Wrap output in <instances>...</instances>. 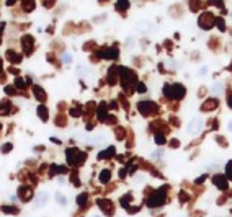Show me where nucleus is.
I'll return each mask as SVG.
<instances>
[{
  "instance_id": "nucleus-4",
  "label": "nucleus",
  "mask_w": 232,
  "mask_h": 217,
  "mask_svg": "<svg viewBox=\"0 0 232 217\" xmlns=\"http://www.w3.org/2000/svg\"><path fill=\"white\" fill-rule=\"evenodd\" d=\"M65 157H67V163L69 165H79V163H82L85 160V154L80 152V150H77V149H67Z\"/></svg>"
},
{
  "instance_id": "nucleus-12",
  "label": "nucleus",
  "mask_w": 232,
  "mask_h": 217,
  "mask_svg": "<svg viewBox=\"0 0 232 217\" xmlns=\"http://www.w3.org/2000/svg\"><path fill=\"white\" fill-rule=\"evenodd\" d=\"M46 202H48V194H46V193H39V194H38V197L35 199V207L46 206Z\"/></svg>"
},
{
  "instance_id": "nucleus-35",
  "label": "nucleus",
  "mask_w": 232,
  "mask_h": 217,
  "mask_svg": "<svg viewBox=\"0 0 232 217\" xmlns=\"http://www.w3.org/2000/svg\"><path fill=\"white\" fill-rule=\"evenodd\" d=\"M54 2H56V0H42V5H44V7H51Z\"/></svg>"
},
{
  "instance_id": "nucleus-14",
  "label": "nucleus",
  "mask_w": 232,
  "mask_h": 217,
  "mask_svg": "<svg viewBox=\"0 0 232 217\" xmlns=\"http://www.w3.org/2000/svg\"><path fill=\"white\" fill-rule=\"evenodd\" d=\"M116 72H120V67H111L110 70H108V83L113 85V83H116Z\"/></svg>"
},
{
  "instance_id": "nucleus-19",
  "label": "nucleus",
  "mask_w": 232,
  "mask_h": 217,
  "mask_svg": "<svg viewBox=\"0 0 232 217\" xmlns=\"http://www.w3.org/2000/svg\"><path fill=\"white\" fill-rule=\"evenodd\" d=\"M38 116H39L41 121H48V110H46V106L38 108Z\"/></svg>"
},
{
  "instance_id": "nucleus-44",
  "label": "nucleus",
  "mask_w": 232,
  "mask_h": 217,
  "mask_svg": "<svg viewBox=\"0 0 232 217\" xmlns=\"http://www.w3.org/2000/svg\"><path fill=\"white\" fill-rule=\"evenodd\" d=\"M229 129L232 131V121H230V124H229Z\"/></svg>"
},
{
  "instance_id": "nucleus-28",
  "label": "nucleus",
  "mask_w": 232,
  "mask_h": 217,
  "mask_svg": "<svg viewBox=\"0 0 232 217\" xmlns=\"http://www.w3.org/2000/svg\"><path fill=\"white\" fill-rule=\"evenodd\" d=\"M129 201H131V194H126L124 197H121V206L127 207V206H129Z\"/></svg>"
},
{
  "instance_id": "nucleus-22",
  "label": "nucleus",
  "mask_w": 232,
  "mask_h": 217,
  "mask_svg": "<svg viewBox=\"0 0 232 217\" xmlns=\"http://www.w3.org/2000/svg\"><path fill=\"white\" fill-rule=\"evenodd\" d=\"M105 114H106V105L101 103L100 108H98V119H105Z\"/></svg>"
},
{
  "instance_id": "nucleus-41",
  "label": "nucleus",
  "mask_w": 232,
  "mask_h": 217,
  "mask_svg": "<svg viewBox=\"0 0 232 217\" xmlns=\"http://www.w3.org/2000/svg\"><path fill=\"white\" fill-rule=\"evenodd\" d=\"M57 199H59L61 202H62V204H65V197H64V196H61V194H57Z\"/></svg>"
},
{
  "instance_id": "nucleus-36",
  "label": "nucleus",
  "mask_w": 232,
  "mask_h": 217,
  "mask_svg": "<svg viewBox=\"0 0 232 217\" xmlns=\"http://www.w3.org/2000/svg\"><path fill=\"white\" fill-rule=\"evenodd\" d=\"M211 3H216V5L219 7V8H224V5H222V2H221V0H211Z\"/></svg>"
},
{
  "instance_id": "nucleus-43",
  "label": "nucleus",
  "mask_w": 232,
  "mask_h": 217,
  "mask_svg": "<svg viewBox=\"0 0 232 217\" xmlns=\"http://www.w3.org/2000/svg\"><path fill=\"white\" fill-rule=\"evenodd\" d=\"M5 92L8 93V95H12V93H13V88H5Z\"/></svg>"
},
{
  "instance_id": "nucleus-8",
  "label": "nucleus",
  "mask_w": 232,
  "mask_h": 217,
  "mask_svg": "<svg viewBox=\"0 0 232 217\" xmlns=\"http://www.w3.org/2000/svg\"><path fill=\"white\" fill-rule=\"evenodd\" d=\"M97 204H98V207L105 212L106 215H110V214H113V206H111V201H108V199H98L97 201Z\"/></svg>"
},
{
  "instance_id": "nucleus-3",
  "label": "nucleus",
  "mask_w": 232,
  "mask_h": 217,
  "mask_svg": "<svg viewBox=\"0 0 232 217\" xmlns=\"http://www.w3.org/2000/svg\"><path fill=\"white\" fill-rule=\"evenodd\" d=\"M120 75H121V83L124 88H129L131 85L136 83V74L126 67H120Z\"/></svg>"
},
{
  "instance_id": "nucleus-17",
  "label": "nucleus",
  "mask_w": 232,
  "mask_h": 217,
  "mask_svg": "<svg viewBox=\"0 0 232 217\" xmlns=\"http://www.w3.org/2000/svg\"><path fill=\"white\" fill-rule=\"evenodd\" d=\"M115 155V147H108L106 150H103L101 154H98V158L103 160V158H108V157H113Z\"/></svg>"
},
{
  "instance_id": "nucleus-23",
  "label": "nucleus",
  "mask_w": 232,
  "mask_h": 217,
  "mask_svg": "<svg viewBox=\"0 0 232 217\" xmlns=\"http://www.w3.org/2000/svg\"><path fill=\"white\" fill-rule=\"evenodd\" d=\"M216 106H217V100H209L208 103H204L201 108L203 110H211V108H216Z\"/></svg>"
},
{
  "instance_id": "nucleus-26",
  "label": "nucleus",
  "mask_w": 232,
  "mask_h": 217,
  "mask_svg": "<svg viewBox=\"0 0 232 217\" xmlns=\"http://www.w3.org/2000/svg\"><path fill=\"white\" fill-rule=\"evenodd\" d=\"M224 92V88H222V85L221 83H216V85H212V93H216V95H219V93Z\"/></svg>"
},
{
  "instance_id": "nucleus-1",
  "label": "nucleus",
  "mask_w": 232,
  "mask_h": 217,
  "mask_svg": "<svg viewBox=\"0 0 232 217\" xmlns=\"http://www.w3.org/2000/svg\"><path fill=\"white\" fill-rule=\"evenodd\" d=\"M164 95L168 96V98L180 100V98H183V95H185V87H183V85H180V83L165 85V87H164Z\"/></svg>"
},
{
  "instance_id": "nucleus-32",
  "label": "nucleus",
  "mask_w": 232,
  "mask_h": 217,
  "mask_svg": "<svg viewBox=\"0 0 232 217\" xmlns=\"http://www.w3.org/2000/svg\"><path fill=\"white\" fill-rule=\"evenodd\" d=\"M15 87L17 88H25V82H23L21 78H17L15 80Z\"/></svg>"
},
{
  "instance_id": "nucleus-16",
  "label": "nucleus",
  "mask_w": 232,
  "mask_h": 217,
  "mask_svg": "<svg viewBox=\"0 0 232 217\" xmlns=\"http://www.w3.org/2000/svg\"><path fill=\"white\" fill-rule=\"evenodd\" d=\"M5 56L10 59V62H13V64H20V60H21V56H20V54H15L13 51H7Z\"/></svg>"
},
{
  "instance_id": "nucleus-38",
  "label": "nucleus",
  "mask_w": 232,
  "mask_h": 217,
  "mask_svg": "<svg viewBox=\"0 0 232 217\" xmlns=\"http://www.w3.org/2000/svg\"><path fill=\"white\" fill-rule=\"evenodd\" d=\"M70 114L77 118V116H80V111H79V110H70Z\"/></svg>"
},
{
  "instance_id": "nucleus-9",
  "label": "nucleus",
  "mask_w": 232,
  "mask_h": 217,
  "mask_svg": "<svg viewBox=\"0 0 232 217\" xmlns=\"http://www.w3.org/2000/svg\"><path fill=\"white\" fill-rule=\"evenodd\" d=\"M212 183H214L219 190H227V176H224V175H214Z\"/></svg>"
},
{
  "instance_id": "nucleus-33",
  "label": "nucleus",
  "mask_w": 232,
  "mask_h": 217,
  "mask_svg": "<svg viewBox=\"0 0 232 217\" xmlns=\"http://www.w3.org/2000/svg\"><path fill=\"white\" fill-rule=\"evenodd\" d=\"M145 90H147V88H145L144 83H137V92H139V93H144Z\"/></svg>"
},
{
  "instance_id": "nucleus-11",
  "label": "nucleus",
  "mask_w": 232,
  "mask_h": 217,
  "mask_svg": "<svg viewBox=\"0 0 232 217\" xmlns=\"http://www.w3.org/2000/svg\"><path fill=\"white\" fill-rule=\"evenodd\" d=\"M21 42H23V48H25L26 54H30L31 49H33V38H31V36H23V38H21Z\"/></svg>"
},
{
  "instance_id": "nucleus-20",
  "label": "nucleus",
  "mask_w": 232,
  "mask_h": 217,
  "mask_svg": "<svg viewBox=\"0 0 232 217\" xmlns=\"http://www.w3.org/2000/svg\"><path fill=\"white\" fill-rule=\"evenodd\" d=\"M23 8H25V12H33L35 10V0H23Z\"/></svg>"
},
{
  "instance_id": "nucleus-13",
  "label": "nucleus",
  "mask_w": 232,
  "mask_h": 217,
  "mask_svg": "<svg viewBox=\"0 0 232 217\" xmlns=\"http://www.w3.org/2000/svg\"><path fill=\"white\" fill-rule=\"evenodd\" d=\"M18 196H20L21 201H28V199H30V196H31L30 188H28V186H21L20 191H18Z\"/></svg>"
},
{
  "instance_id": "nucleus-37",
  "label": "nucleus",
  "mask_w": 232,
  "mask_h": 217,
  "mask_svg": "<svg viewBox=\"0 0 232 217\" xmlns=\"http://www.w3.org/2000/svg\"><path fill=\"white\" fill-rule=\"evenodd\" d=\"M70 60H72V56H69V54H65V56H64V62H65V64H69V62H70Z\"/></svg>"
},
{
  "instance_id": "nucleus-27",
  "label": "nucleus",
  "mask_w": 232,
  "mask_h": 217,
  "mask_svg": "<svg viewBox=\"0 0 232 217\" xmlns=\"http://www.w3.org/2000/svg\"><path fill=\"white\" fill-rule=\"evenodd\" d=\"M214 23L217 25V28H219L221 31H224V30H226V25H224V20H222V18H216Z\"/></svg>"
},
{
  "instance_id": "nucleus-15",
  "label": "nucleus",
  "mask_w": 232,
  "mask_h": 217,
  "mask_svg": "<svg viewBox=\"0 0 232 217\" xmlns=\"http://www.w3.org/2000/svg\"><path fill=\"white\" fill-rule=\"evenodd\" d=\"M33 93H35V96H36V100L38 101H44L46 100V93H44V90L42 88H39V87H33Z\"/></svg>"
},
{
  "instance_id": "nucleus-2",
  "label": "nucleus",
  "mask_w": 232,
  "mask_h": 217,
  "mask_svg": "<svg viewBox=\"0 0 232 217\" xmlns=\"http://www.w3.org/2000/svg\"><path fill=\"white\" fill-rule=\"evenodd\" d=\"M165 197H167V186L165 188H160L154 193V194H150V197L147 199V206L149 207H157V206H162L165 202Z\"/></svg>"
},
{
  "instance_id": "nucleus-34",
  "label": "nucleus",
  "mask_w": 232,
  "mask_h": 217,
  "mask_svg": "<svg viewBox=\"0 0 232 217\" xmlns=\"http://www.w3.org/2000/svg\"><path fill=\"white\" fill-rule=\"evenodd\" d=\"M178 197H180V201H182V202H185V201H188V196H186V193H183V191H182V193H180V196H178Z\"/></svg>"
},
{
  "instance_id": "nucleus-24",
  "label": "nucleus",
  "mask_w": 232,
  "mask_h": 217,
  "mask_svg": "<svg viewBox=\"0 0 232 217\" xmlns=\"http://www.w3.org/2000/svg\"><path fill=\"white\" fill-rule=\"evenodd\" d=\"M54 173H65V168L64 167H57V165H53V167H51V175H54Z\"/></svg>"
},
{
  "instance_id": "nucleus-29",
  "label": "nucleus",
  "mask_w": 232,
  "mask_h": 217,
  "mask_svg": "<svg viewBox=\"0 0 232 217\" xmlns=\"http://www.w3.org/2000/svg\"><path fill=\"white\" fill-rule=\"evenodd\" d=\"M226 173H227V178L232 180V162H229L226 165Z\"/></svg>"
},
{
  "instance_id": "nucleus-6",
  "label": "nucleus",
  "mask_w": 232,
  "mask_h": 217,
  "mask_svg": "<svg viewBox=\"0 0 232 217\" xmlns=\"http://www.w3.org/2000/svg\"><path fill=\"white\" fill-rule=\"evenodd\" d=\"M201 127H203V119L201 118H195V119H191V122L188 124V132L195 136L201 131Z\"/></svg>"
},
{
  "instance_id": "nucleus-10",
  "label": "nucleus",
  "mask_w": 232,
  "mask_h": 217,
  "mask_svg": "<svg viewBox=\"0 0 232 217\" xmlns=\"http://www.w3.org/2000/svg\"><path fill=\"white\" fill-rule=\"evenodd\" d=\"M98 56H100V57H106V59H116V57H118V49H115V48H106L105 51H100Z\"/></svg>"
},
{
  "instance_id": "nucleus-30",
  "label": "nucleus",
  "mask_w": 232,
  "mask_h": 217,
  "mask_svg": "<svg viewBox=\"0 0 232 217\" xmlns=\"http://www.w3.org/2000/svg\"><path fill=\"white\" fill-rule=\"evenodd\" d=\"M2 211L7 212V214H13V212H17V209H15V207H12V206H3Z\"/></svg>"
},
{
  "instance_id": "nucleus-42",
  "label": "nucleus",
  "mask_w": 232,
  "mask_h": 217,
  "mask_svg": "<svg viewBox=\"0 0 232 217\" xmlns=\"http://www.w3.org/2000/svg\"><path fill=\"white\" fill-rule=\"evenodd\" d=\"M227 105H229V106L232 108V96H229V98H227Z\"/></svg>"
},
{
  "instance_id": "nucleus-5",
  "label": "nucleus",
  "mask_w": 232,
  "mask_h": 217,
  "mask_svg": "<svg viewBox=\"0 0 232 217\" xmlns=\"http://www.w3.org/2000/svg\"><path fill=\"white\" fill-rule=\"evenodd\" d=\"M137 108H139V111L142 113V114H154V113H157V105H155L154 101H141L139 105H137Z\"/></svg>"
},
{
  "instance_id": "nucleus-39",
  "label": "nucleus",
  "mask_w": 232,
  "mask_h": 217,
  "mask_svg": "<svg viewBox=\"0 0 232 217\" xmlns=\"http://www.w3.org/2000/svg\"><path fill=\"white\" fill-rule=\"evenodd\" d=\"M12 149V144H7V145H3V152H8V150Z\"/></svg>"
},
{
  "instance_id": "nucleus-31",
  "label": "nucleus",
  "mask_w": 232,
  "mask_h": 217,
  "mask_svg": "<svg viewBox=\"0 0 232 217\" xmlns=\"http://www.w3.org/2000/svg\"><path fill=\"white\" fill-rule=\"evenodd\" d=\"M155 144H165V137H164V134H157L155 136Z\"/></svg>"
},
{
  "instance_id": "nucleus-40",
  "label": "nucleus",
  "mask_w": 232,
  "mask_h": 217,
  "mask_svg": "<svg viewBox=\"0 0 232 217\" xmlns=\"http://www.w3.org/2000/svg\"><path fill=\"white\" fill-rule=\"evenodd\" d=\"M204 178H206V175L200 176V178H198V180H196V183H198V185H200V183H203V181H204Z\"/></svg>"
},
{
  "instance_id": "nucleus-21",
  "label": "nucleus",
  "mask_w": 232,
  "mask_h": 217,
  "mask_svg": "<svg viewBox=\"0 0 232 217\" xmlns=\"http://www.w3.org/2000/svg\"><path fill=\"white\" fill-rule=\"evenodd\" d=\"M129 7V2H127V0H118V3H116V8L120 12H124L126 8Z\"/></svg>"
},
{
  "instance_id": "nucleus-7",
  "label": "nucleus",
  "mask_w": 232,
  "mask_h": 217,
  "mask_svg": "<svg viewBox=\"0 0 232 217\" xmlns=\"http://www.w3.org/2000/svg\"><path fill=\"white\" fill-rule=\"evenodd\" d=\"M214 20L216 18H212L211 13H203V16H200V26L204 28V30H208V28H211L212 25H214Z\"/></svg>"
},
{
  "instance_id": "nucleus-18",
  "label": "nucleus",
  "mask_w": 232,
  "mask_h": 217,
  "mask_svg": "<svg viewBox=\"0 0 232 217\" xmlns=\"http://www.w3.org/2000/svg\"><path fill=\"white\" fill-rule=\"evenodd\" d=\"M110 178H111V172H110V170H101L100 181L101 183H108V181H110Z\"/></svg>"
},
{
  "instance_id": "nucleus-25",
  "label": "nucleus",
  "mask_w": 232,
  "mask_h": 217,
  "mask_svg": "<svg viewBox=\"0 0 232 217\" xmlns=\"http://www.w3.org/2000/svg\"><path fill=\"white\" fill-rule=\"evenodd\" d=\"M87 199H88V196L83 193V194H80V196L77 197V204H79V206H85V202H87Z\"/></svg>"
}]
</instances>
